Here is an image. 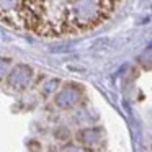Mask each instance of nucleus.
<instances>
[{
  "label": "nucleus",
  "instance_id": "1",
  "mask_svg": "<svg viewBox=\"0 0 152 152\" xmlns=\"http://www.w3.org/2000/svg\"><path fill=\"white\" fill-rule=\"evenodd\" d=\"M115 2H0V21L15 30L43 38L79 34L102 25L115 10Z\"/></svg>",
  "mask_w": 152,
  "mask_h": 152
}]
</instances>
